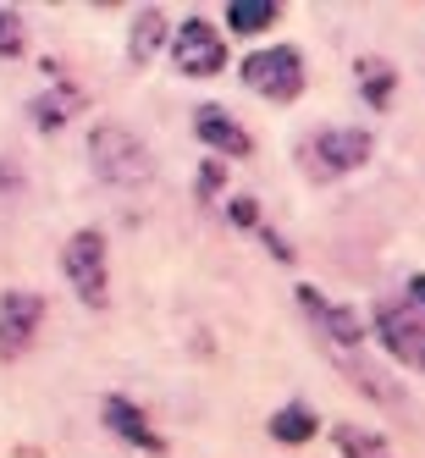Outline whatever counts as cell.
Listing matches in <instances>:
<instances>
[{"label": "cell", "mask_w": 425, "mask_h": 458, "mask_svg": "<svg viewBox=\"0 0 425 458\" xmlns=\"http://www.w3.org/2000/svg\"><path fill=\"white\" fill-rule=\"evenodd\" d=\"M299 304H304V310L320 320V332L332 337V343H343V348H359V343H365V315H359V310L320 299L315 287H299Z\"/></svg>", "instance_id": "8"}, {"label": "cell", "mask_w": 425, "mask_h": 458, "mask_svg": "<svg viewBox=\"0 0 425 458\" xmlns=\"http://www.w3.org/2000/svg\"><path fill=\"white\" fill-rule=\"evenodd\" d=\"M276 17H282L276 0H233V6H226V28H233V34H259V28H271Z\"/></svg>", "instance_id": "14"}, {"label": "cell", "mask_w": 425, "mask_h": 458, "mask_svg": "<svg viewBox=\"0 0 425 458\" xmlns=\"http://www.w3.org/2000/svg\"><path fill=\"white\" fill-rule=\"evenodd\" d=\"M83 111V94L67 83V89H50V94H39L34 106H28V116H34V127L39 133H55V127H67L72 116Z\"/></svg>", "instance_id": "11"}, {"label": "cell", "mask_w": 425, "mask_h": 458, "mask_svg": "<svg viewBox=\"0 0 425 458\" xmlns=\"http://www.w3.org/2000/svg\"><path fill=\"white\" fill-rule=\"evenodd\" d=\"M193 133H200V144H210L216 155H249L254 144H249V133H243V122H233L221 106H200L193 111Z\"/></svg>", "instance_id": "10"}, {"label": "cell", "mask_w": 425, "mask_h": 458, "mask_svg": "<svg viewBox=\"0 0 425 458\" xmlns=\"http://www.w3.org/2000/svg\"><path fill=\"white\" fill-rule=\"evenodd\" d=\"M172 61H177L183 78H216L226 67V45L205 17H188L177 28V39H172Z\"/></svg>", "instance_id": "4"}, {"label": "cell", "mask_w": 425, "mask_h": 458, "mask_svg": "<svg viewBox=\"0 0 425 458\" xmlns=\"http://www.w3.org/2000/svg\"><path fill=\"white\" fill-rule=\"evenodd\" d=\"M332 442H337V453H343V458H392L387 437L365 431V425H337V431H332Z\"/></svg>", "instance_id": "16"}, {"label": "cell", "mask_w": 425, "mask_h": 458, "mask_svg": "<svg viewBox=\"0 0 425 458\" xmlns=\"http://www.w3.org/2000/svg\"><path fill=\"white\" fill-rule=\"evenodd\" d=\"M243 89L266 94V100H299L304 94V55L293 45H271L243 55Z\"/></svg>", "instance_id": "2"}, {"label": "cell", "mask_w": 425, "mask_h": 458, "mask_svg": "<svg viewBox=\"0 0 425 458\" xmlns=\"http://www.w3.org/2000/svg\"><path fill=\"white\" fill-rule=\"evenodd\" d=\"M17 182H22V172H17V166H12V160H0V193H12V188H17Z\"/></svg>", "instance_id": "20"}, {"label": "cell", "mask_w": 425, "mask_h": 458, "mask_svg": "<svg viewBox=\"0 0 425 458\" xmlns=\"http://www.w3.org/2000/svg\"><path fill=\"white\" fill-rule=\"evenodd\" d=\"M353 78H359V94H365V100H370L376 111H387V106H392V89H398V72H392L381 55H359V61H353Z\"/></svg>", "instance_id": "12"}, {"label": "cell", "mask_w": 425, "mask_h": 458, "mask_svg": "<svg viewBox=\"0 0 425 458\" xmlns=\"http://www.w3.org/2000/svg\"><path fill=\"white\" fill-rule=\"evenodd\" d=\"M370 149H376V139L365 133V127H326V133L310 139V160H315V172H326V177H343L353 166H365Z\"/></svg>", "instance_id": "6"}, {"label": "cell", "mask_w": 425, "mask_h": 458, "mask_svg": "<svg viewBox=\"0 0 425 458\" xmlns=\"http://www.w3.org/2000/svg\"><path fill=\"white\" fill-rule=\"evenodd\" d=\"M221 166H216V160H205V166H200V199H216V193H221Z\"/></svg>", "instance_id": "18"}, {"label": "cell", "mask_w": 425, "mask_h": 458, "mask_svg": "<svg viewBox=\"0 0 425 458\" xmlns=\"http://www.w3.org/2000/svg\"><path fill=\"white\" fill-rule=\"evenodd\" d=\"M376 337L387 343L392 359L420 365V359H425V315L420 310H404V304H381L376 310Z\"/></svg>", "instance_id": "7"}, {"label": "cell", "mask_w": 425, "mask_h": 458, "mask_svg": "<svg viewBox=\"0 0 425 458\" xmlns=\"http://www.w3.org/2000/svg\"><path fill=\"white\" fill-rule=\"evenodd\" d=\"M22 45H28V34H22V17L0 6V55H22Z\"/></svg>", "instance_id": "17"}, {"label": "cell", "mask_w": 425, "mask_h": 458, "mask_svg": "<svg viewBox=\"0 0 425 458\" xmlns=\"http://www.w3.org/2000/svg\"><path fill=\"white\" fill-rule=\"evenodd\" d=\"M39 320H45L39 293H22V287L0 293V359H6V365L28 353V343L39 337Z\"/></svg>", "instance_id": "5"}, {"label": "cell", "mask_w": 425, "mask_h": 458, "mask_svg": "<svg viewBox=\"0 0 425 458\" xmlns=\"http://www.w3.org/2000/svg\"><path fill=\"white\" fill-rule=\"evenodd\" d=\"M271 437L287 442V447H304V442L315 437V409H304V403L276 409V414H271Z\"/></svg>", "instance_id": "15"}, {"label": "cell", "mask_w": 425, "mask_h": 458, "mask_svg": "<svg viewBox=\"0 0 425 458\" xmlns=\"http://www.w3.org/2000/svg\"><path fill=\"white\" fill-rule=\"evenodd\" d=\"M61 271H67L72 293L89 310L106 304V233L100 226H83V233L67 238V249H61Z\"/></svg>", "instance_id": "3"}, {"label": "cell", "mask_w": 425, "mask_h": 458, "mask_svg": "<svg viewBox=\"0 0 425 458\" xmlns=\"http://www.w3.org/2000/svg\"><path fill=\"white\" fill-rule=\"evenodd\" d=\"M100 420L111 425L122 442H133V447H144V453H166V442H160V431L144 420V409H139V403H127V398H116V392L100 403Z\"/></svg>", "instance_id": "9"}, {"label": "cell", "mask_w": 425, "mask_h": 458, "mask_svg": "<svg viewBox=\"0 0 425 458\" xmlns=\"http://www.w3.org/2000/svg\"><path fill=\"white\" fill-rule=\"evenodd\" d=\"M233 221H238V226H254V233H259V210H254V199H233Z\"/></svg>", "instance_id": "19"}, {"label": "cell", "mask_w": 425, "mask_h": 458, "mask_svg": "<svg viewBox=\"0 0 425 458\" xmlns=\"http://www.w3.org/2000/svg\"><path fill=\"white\" fill-rule=\"evenodd\" d=\"M160 39H166V12L144 6V12L133 17V34H127V55H133L139 67H144V61H149V55L160 50Z\"/></svg>", "instance_id": "13"}, {"label": "cell", "mask_w": 425, "mask_h": 458, "mask_svg": "<svg viewBox=\"0 0 425 458\" xmlns=\"http://www.w3.org/2000/svg\"><path fill=\"white\" fill-rule=\"evenodd\" d=\"M89 166H94V177L111 182V188H144L155 177V155L144 149V139L133 133V127L100 122L89 133Z\"/></svg>", "instance_id": "1"}, {"label": "cell", "mask_w": 425, "mask_h": 458, "mask_svg": "<svg viewBox=\"0 0 425 458\" xmlns=\"http://www.w3.org/2000/svg\"><path fill=\"white\" fill-rule=\"evenodd\" d=\"M409 304L425 315V276H409Z\"/></svg>", "instance_id": "21"}]
</instances>
